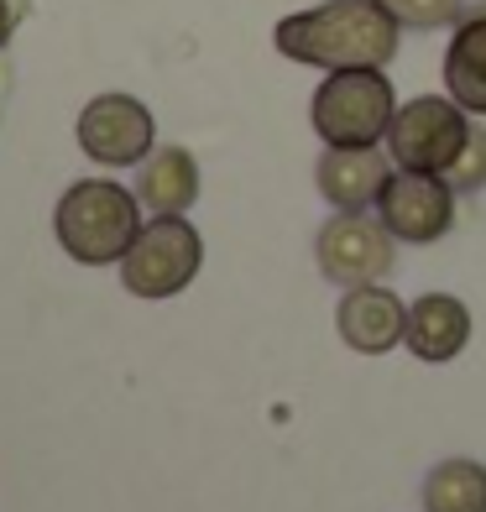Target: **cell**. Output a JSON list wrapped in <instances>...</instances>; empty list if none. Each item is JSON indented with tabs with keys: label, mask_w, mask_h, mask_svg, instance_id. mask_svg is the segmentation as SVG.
Segmentation results:
<instances>
[{
	"label": "cell",
	"mask_w": 486,
	"mask_h": 512,
	"mask_svg": "<svg viewBox=\"0 0 486 512\" xmlns=\"http://www.w3.org/2000/svg\"><path fill=\"white\" fill-rule=\"evenodd\" d=\"M403 27L377 0H324V6L293 11L272 27V48L304 68H387L398 58Z\"/></svg>",
	"instance_id": "cell-1"
},
{
	"label": "cell",
	"mask_w": 486,
	"mask_h": 512,
	"mask_svg": "<svg viewBox=\"0 0 486 512\" xmlns=\"http://www.w3.org/2000/svg\"><path fill=\"white\" fill-rule=\"evenodd\" d=\"M53 236L79 267H110L142 236V199L115 178H79L53 209Z\"/></svg>",
	"instance_id": "cell-2"
},
{
	"label": "cell",
	"mask_w": 486,
	"mask_h": 512,
	"mask_svg": "<svg viewBox=\"0 0 486 512\" xmlns=\"http://www.w3.org/2000/svg\"><path fill=\"white\" fill-rule=\"evenodd\" d=\"M398 115L387 68H335L309 100V126L324 147H382Z\"/></svg>",
	"instance_id": "cell-3"
},
{
	"label": "cell",
	"mask_w": 486,
	"mask_h": 512,
	"mask_svg": "<svg viewBox=\"0 0 486 512\" xmlns=\"http://www.w3.org/2000/svg\"><path fill=\"white\" fill-rule=\"evenodd\" d=\"M204 267V241L183 215H152L121 256V283L136 298H178Z\"/></svg>",
	"instance_id": "cell-4"
},
{
	"label": "cell",
	"mask_w": 486,
	"mask_h": 512,
	"mask_svg": "<svg viewBox=\"0 0 486 512\" xmlns=\"http://www.w3.org/2000/svg\"><path fill=\"white\" fill-rule=\"evenodd\" d=\"M466 136H471V110H460L450 95H419L392 115V131H387L392 168L445 178L460 147H466Z\"/></svg>",
	"instance_id": "cell-5"
},
{
	"label": "cell",
	"mask_w": 486,
	"mask_h": 512,
	"mask_svg": "<svg viewBox=\"0 0 486 512\" xmlns=\"http://www.w3.org/2000/svg\"><path fill=\"white\" fill-rule=\"evenodd\" d=\"M392 230L366 215V209H335L330 220L319 225L314 236V262L324 272V283H335L340 293L345 288H361V283H382L392 272Z\"/></svg>",
	"instance_id": "cell-6"
},
{
	"label": "cell",
	"mask_w": 486,
	"mask_h": 512,
	"mask_svg": "<svg viewBox=\"0 0 486 512\" xmlns=\"http://www.w3.org/2000/svg\"><path fill=\"white\" fill-rule=\"evenodd\" d=\"M74 136L79 152L100 168H142L157 147V121L136 95H95L79 110Z\"/></svg>",
	"instance_id": "cell-7"
},
{
	"label": "cell",
	"mask_w": 486,
	"mask_h": 512,
	"mask_svg": "<svg viewBox=\"0 0 486 512\" xmlns=\"http://www.w3.org/2000/svg\"><path fill=\"white\" fill-rule=\"evenodd\" d=\"M377 220L392 230V241H408V246L445 241L455 225V189L439 173L392 168L377 194Z\"/></svg>",
	"instance_id": "cell-8"
},
{
	"label": "cell",
	"mask_w": 486,
	"mask_h": 512,
	"mask_svg": "<svg viewBox=\"0 0 486 512\" xmlns=\"http://www.w3.org/2000/svg\"><path fill=\"white\" fill-rule=\"evenodd\" d=\"M335 330L340 340L361 356H387L392 345H403L408 330V304L392 288L382 283H361V288H345L340 293V309H335Z\"/></svg>",
	"instance_id": "cell-9"
},
{
	"label": "cell",
	"mask_w": 486,
	"mask_h": 512,
	"mask_svg": "<svg viewBox=\"0 0 486 512\" xmlns=\"http://www.w3.org/2000/svg\"><path fill=\"white\" fill-rule=\"evenodd\" d=\"M392 152L382 147H324L314 162L319 199L330 209H377V194L387 183Z\"/></svg>",
	"instance_id": "cell-10"
},
{
	"label": "cell",
	"mask_w": 486,
	"mask_h": 512,
	"mask_svg": "<svg viewBox=\"0 0 486 512\" xmlns=\"http://www.w3.org/2000/svg\"><path fill=\"white\" fill-rule=\"evenodd\" d=\"M403 345L419 361H429V366L455 361L471 345V309L460 304L455 293H424V298H413V304H408Z\"/></svg>",
	"instance_id": "cell-11"
},
{
	"label": "cell",
	"mask_w": 486,
	"mask_h": 512,
	"mask_svg": "<svg viewBox=\"0 0 486 512\" xmlns=\"http://www.w3.org/2000/svg\"><path fill=\"white\" fill-rule=\"evenodd\" d=\"M445 95L460 110L486 115V0L466 6V16L455 21V37L445 48Z\"/></svg>",
	"instance_id": "cell-12"
},
{
	"label": "cell",
	"mask_w": 486,
	"mask_h": 512,
	"mask_svg": "<svg viewBox=\"0 0 486 512\" xmlns=\"http://www.w3.org/2000/svg\"><path fill=\"white\" fill-rule=\"evenodd\" d=\"M136 199L152 215H189L199 199V162L183 147H152V157L136 168Z\"/></svg>",
	"instance_id": "cell-13"
},
{
	"label": "cell",
	"mask_w": 486,
	"mask_h": 512,
	"mask_svg": "<svg viewBox=\"0 0 486 512\" xmlns=\"http://www.w3.org/2000/svg\"><path fill=\"white\" fill-rule=\"evenodd\" d=\"M424 512H486V465L439 460L424 476Z\"/></svg>",
	"instance_id": "cell-14"
},
{
	"label": "cell",
	"mask_w": 486,
	"mask_h": 512,
	"mask_svg": "<svg viewBox=\"0 0 486 512\" xmlns=\"http://www.w3.org/2000/svg\"><path fill=\"white\" fill-rule=\"evenodd\" d=\"M403 32H439L466 16V0H377Z\"/></svg>",
	"instance_id": "cell-15"
},
{
	"label": "cell",
	"mask_w": 486,
	"mask_h": 512,
	"mask_svg": "<svg viewBox=\"0 0 486 512\" xmlns=\"http://www.w3.org/2000/svg\"><path fill=\"white\" fill-rule=\"evenodd\" d=\"M445 183L455 194H481L486 189V126L471 121V136H466V147H460V157L450 162Z\"/></svg>",
	"instance_id": "cell-16"
},
{
	"label": "cell",
	"mask_w": 486,
	"mask_h": 512,
	"mask_svg": "<svg viewBox=\"0 0 486 512\" xmlns=\"http://www.w3.org/2000/svg\"><path fill=\"white\" fill-rule=\"evenodd\" d=\"M11 27H16V6H11V0H0V48L11 42Z\"/></svg>",
	"instance_id": "cell-17"
}]
</instances>
